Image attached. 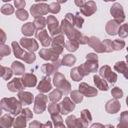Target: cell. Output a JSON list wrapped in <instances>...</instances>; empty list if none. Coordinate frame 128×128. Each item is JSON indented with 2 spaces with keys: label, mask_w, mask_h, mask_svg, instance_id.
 Returning <instances> with one entry per match:
<instances>
[{
  "label": "cell",
  "mask_w": 128,
  "mask_h": 128,
  "mask_svg": "<svg viewBox=\"0 0 128 128\" xmlns=\"http://www.w3.org/2000/svg\"><path fill=\"white\" fill-rule=\"evenodd\" d=\"M86 58V62L78 66V70L82 78L88 75L90 72H96L99 66L98 56L96 54L88 53Z\"/></svg>",
  "instance_id": "obj_1"
},
{
  "label": "cell",
  "mask_w": 128,
  "mask_h": 128,
  "mask_svg": "<svg viewBox=\"0 0 128 128\" xmlns=\"http://www.w3.org/2000/svg\"><path fill=\"white\" fill-rule=\"evenodd\" d=\"M22 104L14 97L4 98L0 100V106L2 110L16 116L20 112Z\"/></svg>",
  "instance_id": "obj_2"
},
{
  "label": "cell",
  "mask_w": 128,
  "mask_h": 128,
  "mask_svg": "<svg viewBox=\"0 0 128 128\" xmlns=\"http://www.w3.org/2000/svg\"><path fill=\"white\" fill-rule=\"evenodd\" d=\"M52 82L54 86L62 91V94L67 96L71 91L72 86L70 82L67 80L64 74L60 72L54 74Z\"/></svg>",
  "instance_id": "obj_3"
},
{
  "label": "cell",
  "mask_w": 128,
  "mask_h": 128,
  "mask_svg": "<svg viewBox=\"0 0 128 128\" xmlns=\"http://www.w3.org/2000/svg\"><path fill=\"white\" fill-rule=\"evenodd\" d=\"M48 102V98L46 95L42 93L38 94L35 98L33 108L34 112L36 114L43 113L46 110Z\"/></svg>",
  "instance_id": "obj_4"
},
{
  "label": "cell",
  "mask_w": 128,
  "mask_h": 128,
  "mask_svg": "<svg viewBox=\"0 0 128 128\" xmlns=\"http://www.w3.org/2000/svg\"><path fill=\"white\" fill-rule=\"evenodd\" d=\"M110 13L114 20L120 24L124 21L126 16L122 6L119 3L115 2L112 5L110 8Z\"/></svg>",
  "instance_id": "obj_5"
},
{
  "label": "cell",
  "mask_w": 128,
  "mask_h": 128,
  "mask_svg": "<svg viewBox=\"0 0 128 128\" xmlns=\"http://www.w3.org/2000/svg\"><path fill=\"white\" fill-rule=\"evenodd\" d=\"M99 74L101 77L106 79L112 85H114L118 79L117 74L112 70L110 66L108 65L102 66L99 70Z\"/></svg>",
  "instance_id": "obj_6"
},
{
  "label": "cell",
  "mask_w": 128,
  "mask_h": 128,
  "mask_svg": "<svg viewBox=\"0 0 128 128\" xmlns=\"http://www.w3.org/2000/svg\"><path fill=\"white\" fill-rule=\"evenodd\" d=\"M46 24L51 36H54L61 33L59 22L55 16L53 15H49L46 18Z\"/></svg>",
  "instance_id": "obj_7"
},
{
  "label": "cell",
  "mask_w": 128,
  "mask_h": 128,
  "mask_svg": "<svg viewBox=\"0 0 128 128\" xmlns=\"http://www.w3.org/2000/svg\"><path fill=\"white\" fill-rule=\"evenodd\" d=\"M61 34H65L69 40H74V37L77 29L64 18L61 22L60 24Z\"/></svg>",
  "instance_id": "obj_8"
},
{
  "label": "cell",
  "mask_w": 128,
  "mask_h": 128,
  "mask_svg": "<svg viewBox=\"0 0 128 128\" xmlns=\"http://www.w3.org/2000/svg\"><path fill=\"white\" fill-rule=\"evenodd\" d=\"M30 13L34 18L42 16L47 14L48 10V4L46 3H38L31 6L30 9Z\"/></svg>",
  "instance_id": "obj_9"
},
{
  "label": "cell",
  "mask_w": 128,
  "mask_h": 128,
  "mask_svg": "<svg viewBox=\"0 0 128 128\" xmlns=\"http://www.w3.org/2000/svg\"><path fill=\"white\" fill-rule=\"evenodd\" d=\"M61 60L58 59L52 63H46L43 64L40 67V70L42 73L46 76H50L58 72V68L61 66Z\"/></svg>",
  "instance_id": "obj_10"
},
{
  "label": "cell",
  "mask_w": 128,
  "mask_h": 128,
  "mask_svg": "<svg viewBox=\"0 0 128 128\" xmlns=\"http://www.w3.org/2000/svg\"><path fill=\"white\" fill-rule=\"evenodd\" d=\"M60 112L63 115H66L72 112L75 108V104L70 100L69 97L66 96L58 104Z\"/></svg>",
  "instance_id": "obj_11"
},
{
  "label": "cell",
  "mask_w": 128,
  "mask_h": 128,
  "mask_svg": "<svg viewBox=\"0 0 128 128\" xmlns=\"http://www.w3.org/2000/svg\"><path fill=\"white\" fill-rule=\"evenodd\" d=\"M51 46L52 48L59 54H62L65 46L64 36L60 34L53 38L52 40Z\"/></svg>",
  "instance_id": "obj_12"
},
{
  "label": "cell",
  "mask_w": 128,
  "mask_h": 128,
  "mask_svg": "<svg viewBox=\"0 0 128 128\" xmlns=\"http://www.w3.org/2000/svg\"><path fill=\"white\" fill-rule=\"evenodd\" d=\"M20 44L23 48L32 52L36 51L39 48L38 44L34 38H22L20 40Z\"/></svg>",
  "instance_id": "obj_13"
},
{
  "label": "cell",
  "mask_w": 128,
  "mask_h": 128,
  "mask_svg": "<svg viewBox=\"0 0 128 128\" xmlns=\"http://www.w3.org/2000/svg\"><path fill=\"white\" fill-rule=\"evenodd\" d=\"M78 91L83 96L87 98L96 96L98 94L96 88L89 86L84 82L80 83L78 86Z\"/></svg>",
  "instance_id": "obj_14"
},
{
  "label": "cell",
  "mask_w": 128,
  "mask_h": 128,
  "mask_svg": "<svg viewBox=\"0 0 128 128\" xmlns=\"http://www.w3.org/2000/svg\"><path fill=\"white\" fill-rule=\"evenodd\" d=\"M40 58L45 60L55 62L58 59L59 54L52 48H42L38 52Z\"/></svg>",
  "instance_id": "obj_15"
},
{
  "label": "cell",
  "mask_w": 128,
  "mask_h": 128,
  "mask_svg": "<svg viewBox=\"0 0 128 128\" xmlns=\"http://www.w3.org/2000/svg\"><path fill=\"white\" fill-rule=\"evenodd\" d=\"M80 12L86 16H90L97 10V6L95 2L88 0L82 7L80 8Z\"/></svg>",
  "instance_id": "obj_16"
},
{
  "label": "cell",
  "mask_w": 128,
  "mask_h": 128,
  "mask_svg": "<svg viewBox=\"0 0 128 128\" xmlns=\"http://www.w3.org/2000/svg\"><path fill=\"white\" fill-rule=\"evenodd\" d=\"M87 44L97 53L105 52L104 48L100 40L95 36L88 38Z\"/></svg>",
  "instance_id": "obj_17"
},
{
  "label": "cell",
  "mask_w": 128,
  "mask_h": 128,
  "mask_svg": "<svg viewBox=\"0 0 128 128\" xmlns=\"http://www.w3.org/2000/svg\"><path fill=\"white\" fill-rule=\"evenodd\" d=\"M14 54L16 58L20 59L25 62L29 52H26L25 50L21 48L17 42L14 41L11 44Z\"/></svg>",
  "instance_id": "obj_18"
},
{
  "label": "cell",
  "mask_w": 128,
  "mask_h": 128,
  "mask_svg": "<svg viewBox=\"0 0 128 128\" xmlns=\"http://www.w3.org/2000/svg\"><path fill=\"white\" fill-rule=\"evenodd\" d=\"M35 38L40 41L42 46L44 47H48L52 41V38L48 34L46 29L36 31Z\"/></svg>",
  "instance_id": "obj_19"
},
{
  "label": "cell",
  "mask_w": 128,
  "mask_h": 128,
  "mask_svg": "<svg viewBox=\"0 0 128 128\" xmlns=\"http://www.w3.org/2000/svg\"><path fill=\"white\" fill-rule=\"evenodd\" d=\"M6 86L10 92H13L23 90L26 88L20 78H14L7 84Z\"/></svg>",
  "instance_id": "obj_20"
},
{
  "label": "cell",
  "mask_w": 128,
  "mask_h": 128,
  "mask_svg": "<svg viewBox=\"0 0 128 128\" xmlns=\"http://www.w3.org/2000/svg\"><path fill=\"white\" fill-rule=\"evenodd\" d=\"M17 96L22 106L30 105L34 100V94L29 92L19 91L17 94Z\"/></svg>",
  "instance_id": "obj_21"
},
{
  "label": "cell",
  "mask_w": 128,
  "mask_h": 128,
  "mask_svg": "<svg viewBox=\"0 0 128 128\" xmlns=\"http://www.w3.org/2000/svg\"><path fill=\"white\" fill-rule=\"evenodd\" d=\"M52 88L51 84V78L49 76H46L38 83L36 89L40 93H46Z\"/></svg>",
  "instance_id": "obj_22"
},
{
  "label": "cell",
  "mask_w": 128,
  "mask_h": 128,
  "mask_svg": "<svg viewBox=\"0 0 128 128\" xmlns=\"http://www.w3.org/2000/svg\"><path fill=\"white\" fill-rule=\"evenodd\" d=\"M121 105L117 99L113 98L106 102L105 105V110L106 112L110 114L118 113L120 110Z\"/></svg>",
  "instance_id": "obj_23"
},
{
  "label": "cell",
  "mask_w": 128,
  "mask_h": 128,
  "mask_svg": "<svg viewBox=\"0 0 128 128\" xmlns=\"http://www.w3.org/2000/svg\"><path fill=\"white\" fill-rule=\"evenodd\" d=\"M22 82L25 87H34L38 82L36 76L32 73H25L21 78Z\"/></svg>",
  "instance_id": "obj_24"
},
{
  "label": "cell",
  "mask_w": 128,
  "mask_h": 128,
  "mask_svg": "<svg viewBox=\"0 0 128 128\" xmlns=\"http://www.w3.org/2000/svg\"><path fill=\"white\" fill-rule=\"evenodd\" d=\"M120 24L114 20L108 21L106 25V32L110 36H116L118 33V30Z\"/></svg>",
  "instance_id": "obj_25"
},
{
  "label": "cell",
  "mask_w": 128,
  "mask_h": 128,
  "mask_svg": "<svg viewBox=\"0 0 128 128\" xmlns=\"http://www.w3.org/2000/svg\"><path fill=\"white\" fill-rule=\"evenodd\" d=\"M94 82L95 86L100 90L107 91L109 89V86L106 81L100 77L98 74H94L93 76Z\"/></svg>",
  "instance_id": "obj_26"
},
{
  "label": "cell",
  "mask_w": 128,
  "mask_h": 128,
  "mask_svg": "<svg viewBox=\"0 0 128 128\" xmlns=\"http://www.w3.org/2000/svg\"><path fill=\"white\" fill-rule=\"evenodd\" d=\"M36 28L32 22H28L24 24L21 28V32L22 34L26 36H31L34 34Z\"/></svg>",
  "instance_id": "obj_27"
},
{
  "label": "cell",
  "mask_w": 128,
  "mask_h": 128,
  "mask_svg": "<svg viewBox=\"0 0 128 128\" xmlns=\"http://www.w3.org/2000/svg\"><path fill=\"white\" fill-rule=\"evenodd\" d=\"M10 68L15 76L22 75L25 72L24 65L22 62L18 60L13 62L10 66Z\"/></svg>",
  "instance_id": "obj_28"
},
{
  "label": "cell",
  "mask_w": 128,
  "mask_h": 128,
  "mask_svg": "<svg viewBox=\"0 0 128 128\" xmlns=\"http://www.w3.org/2000/svg\"><path fill=\"white\" fill-rule=\"evenodd\" d=\"M14 118L10 114H6L0 118V125L2 128H11L14 120Z\"/></svg>",
  "instance_id": "obj_29"
},
{
  "label": "cell",
  "mask_w": 128,
  "mask_h": 128,
  "mask_svg": "<svg viewBox=\"0 0 128 128\" xmlns=\"http://www.w3.org/2000/svg\"><path fill=\"white\" fill-rule=\"evenodd\" d=\"M114 69L116 72L124 75L126 79H128V66L124 61H119L116 62L114 66Z\"/></svg>",
  "instance_id": "obj_30"
},
{
  "label": "cell",
  "mask_w": 128,
  "mask_h": 128,
  "mask_svg": "<svg viewBox=\"0 0 128 128\" xmlns=\"http://www.w3.org/2000/svg\"><path fill=\"white\" fill-rule=\"evenodd\" d=\"M76 61V57L72 54H68L63 56L61 60L62 65L67 66H73Z\"/></svg>",
  "instance_id": "obj_31"
},
{
  "label": "cell",
  "mask_w": 128,
  "mask_h": 128,
  "mask_svg": "<svg viewBox=\"0 0 128 128\" xmlns=\"http://www.w3.org/2000/svg\"><path fill=\"white\" fill-rule=\"evenodd\" d=\"M46 20L45 17L42 16L35 18L33 21V24L36 28V31L43 30L46 27Z\"/></svg>",
  "instance_id": "obj_32"
},
{
  "label": "cell",
  "mask_w": 128,
  "mask_h": 128,
  "mask_svg": "<svg viewBox=\"0 0 128 128\" xmlns=\"http://www.w3.org/2000/svg\"><path fill=\"white\" fill-rule=\"evenodd\" d=\"M12 70L8 67L0 66V77L6 81L9 80L13 75Z\"/></svg>",
  "instance_id": "obj_33"
},
{
  "label": "cell",
  "mask_w": 128,
  "mask_h": 128,
  "mask_svg": "<svg viewBox=\"0 0 128 128\" xmlns=\"http://www.w3.org/2000/svg\"><path fill=\"white\" fill-rule=\"evenodd\" d=\"M62 94V92L60 90L56 88L48 94V98L51 102H57L61 100Z\"/></svg>",
  "instance_id": "obj_34"
},
{
  "label": "cell",
  "mask_w": 128,
  "mask_h": 128,
  "mask_svg": "<svg viewBox=\"0 0 128 128\" xmlns=\"http://www.w3.org/2000/svg\"><path fill=\"white\" fill-rule=\"evenodd\" d=\"M54 128H66L64 124V120L62 116L58 114H55L50 115Z\"/></svg>",
  "instance_id": "obj_35"
},
{
  "label": "cell",
  "mask_w": 128,
  "mask_h": 128,
  "mask_svg": "<svg viewBox=\"0 0 128 128\" xmlns=\"http://www.w3.org/2000/svg\"><path fill=\"white\" fill-rule=\"evenodd\" d=\"M128 112L127 110L122 112L120 114L119 118L120 123L117 126L118 128H128Z\"/></svg>",
  "instance_id": "obj_36"
},
{
  "label": "cell",
  "mask_w": 128,
  "mask_h": 128,
  "mask_svg": "<svg viewBox=\"0 0 128 128\" xmlns=\"http://www.w3.org/2000/svg\"><path fill=\"white\" fill-rule=\"evenodd\" d=\"M70 96L72 101L76 104H80L83 100V95L78 90H73L70 92Z\"/></svg>",
  "instance_id": "obj_37"
},
{
  "label": "cell",
  "mask_w": 128,
  "mask_h": 128,
  "mask_svg": "<svg viewBox=\"0 0 128 128\" xmlns=\"http://www.w3.org/2000/svg\"><path fill=\"white\" fill-rule=\"evenodd\" d=\"M67 50L70 52H74L79 48V44L75 40H69L66 42L65 44Z\"/></svg>",
  "instance_id": "obj_38"
},
{
  "label": "cell",
  "mask_w": 128,
  "mask_h": 128,
  "mask_svg": "<svg viewBox=\"0 0 128 128\" xmlns=\"http://www.w3.org/2000/svg\"><path fill=\"white\" fill-rule=\"evenodd\" d=\"M74 40L78 42L79 44L82 45L87 44L88 40V38L77 30L76 31Z\"/></svg>",
  "instance_id": "obj_39"
},
{
  "label": "cell",
  "mask_w": 128,
  "mask_h": 128,
  "mask_svg": "<svg viewBox=\"0 0 128 128\" xmlns=\"http://www.w3.org/2000/svg\"><path fill=\"white\" fill-rule=\"evenodd\" d=\"M26 120L22 115H20L14 120L12 126L14 128H26Z\"/></svg>",
  "instance_id": "obj_40"
},
{
  "label": "cell",
  "mask_w": 128,
  "mask_h": 128,
  "mask_svg": "<svg viewBox=\"0 0 128 128\" xmlns=\"http://www.w3.org/2000/svg\"><path fill=\"white\" fill-rule=\"evenodd\" d=\"M80 118L86 124H89L92 122V116L89 110L84 109L80 112Z\"/></svg>",
  "instance_id": "obj_41"
},
{
  "label": "cell",
  "mask_w": 128,
  "mask_h": 128,
  "mask_svg": "<svg viewBox=\"0 0 128 128\" xmlns=\"http://www.w3.org/2000/svg\"><path fill=\"white\" fill-rule=\"evenodd\" d=\"M14 12V6L10 4H4L0 8V12L2 14L6 16L12 14Z\"/></svg>",
  "instance_id": "obj_42"
},
{
  "label": "cell",
  "mask_w": 128,
  "mask_h": 128,
  "mask_svg": "<svg viewBox=\"0 0 128 128\" xmlns=\"http://www.w3.org/2000/svg\"><path fill=\"white\" fill-rule=\"evenodd\" d=\"M16 17L22 21H24L28 18V13L27 10L24 9H18L15 12Z\"/></svg>",
  "instance_id": "obj_43"
},
{
  "label": "cell",
  "mask_w": 128,
  "mask_h": 128,
  "mask_svg": "<svg viewBox=\"0 0 128 128\" xmlns=\"http://www.w3.org/2000/svg\"><path fill=\"white\" fill-rule=\"evenodd\" d=\"M112 44L114 50H122L126 45V42L124 40L116 39L112 41Z\"/></svg>",
  "instance_id": "obj_44"
},
{
  "label": "cell",
  "mask_w": 128,
  "mask_h": 128,
  "mask_svg": "<svg viewBox=\"0 0 128 128\" xmlns=\"http://www.w3.org/2000/svg\"><path fill=\"white\" fill-rule=\"evenodd\" d=\"M70 78L74 82H78L82 80L83 78L80 75L78 70V66L74 67L71 69L70 72Z\"/></svg>",
  "instance_id": "obj_45"
},
{
  "label": "cell",
  "mask_w": 128,
  "mask_h": 128,
  "mask_svg": "<svg viewBox=\"0 0 128 128\" xmlns=\"http://www.w3.org/2000/svg\"><path fill=\"white\" fill-rule=\"evenodd\" d=\"M61 9L60 4L57 2H53L48 5V10L49 12L57 14H58Z\"/></svg>",
  "instance_id": "obj_46"
},
{
  "label": "cell",
  "mask_w": 128,
  "mask_h": 128,
  "mask_svg": "<svg viewBox=\"0 0 128 128\" xmlns=\"http://www.w3.org/2000/svg\"><path fill=\"white\" fill-rule=\"evenodd\" d=\"M48 110L50 115L58 114L60 112V108L58 104L54 102H50L48 106Z\"/></svg>",
  "instance_id": "obj_47"
},
{
  "label": "cell",
  "mask_w": 128,
  "mask_h": 128,
  "mask_svg": "<svg viewBox=\"0 0 128 128\" xmlns=\"http://www.w3.org/2000/svg\"><path fill=\"white\" fill-rule=\"evenodd\" d=\"M118 36L122 38H126L128 36V23L126 22L122 26H120L118 33Z\"/></svg>",
  "instance_id": "obj_48"
},
{
  "label": "cell",
  "mask_w": 128,
  "mask_h": 128,
  "mask_svg": "<svg viewBox=\"0 0 128 128\" xmlns=\"http://www.w3.org/2000/svg\"><path fill=\"white\" fill-rule=\"evenodd\" d=\"M10 54L11 49L8 46L4 44L0 45V56L1 60L2 58V57L8 56Z\"/></svg>",
  "instance_id": "obj_49"
},
{
  "label": "cell",
  "mask_w": 128,
  "mask_h": 128,
  "mask_svg": "<svg viewBox=\"0 0 128 128\" xmlns=\"http://www.w3.org/2000/svg\"><path fill=\"white\" fill-rule=\"evenodd\" d=\"M111 94L115 99H119L123 96L124 93L122 89L116 86L112 89Z\"/></svg>",
  "instance_id": "obj_50"
},
{
  "label": "cell",
  "mask_w": 128,
  "mask_h": 128,
  "mask_svg": "<svg viewBox=\"0 0 128 128\" xmlns=\"http://www.w3.org/2000/svg\"><path fill=\"white\" fill-rule=\"evenodd\" d=\"M102 43L104 48L105 52H111L114 51L111 40L104 39L102 42Z\"/></svg>",
  "instance_id": "obj_51"
},
{
  "label": "cell",
  "mask_w": 128,
  "mask_h": 128,
  "mask_svg": "<svg viewBox=\"0 0 128 128\" xmlns=\"http://www.w3.org/2000/svg\"><path fill=\"white\" fill-rule=\"evenodd\" d=\"M21 114L27 122L32 120L33 118V114L29 108H24L21 110Z\"/></svg>",
  "instance_id": "obj_52"
},
{
  "label": "cell",
  "mask_w": 128,
  "mask_h": 128,
  "mask_svg": "<svg viewBox=\"0 0 128 128\" xmlns=\"http://www.w3.org/2000/svg\"><path fill=\"white\" fill-rule=\"evenodd\" d=\"M76 118V116L74 114L68 116L65 120L67 127L69 128H75Z\"/></svg>",
  "instance_id": "obj_53"
},
{
  "label": "cell",
  "mask_w": 128,
  "mask_h": 128,
  "mask_svg": "<svg viewBox=\"0 0 128 128\" xmlns=\"http://www.w3.org/2000/svg\"><path fill=\"white\" fill-rule=\"evenodd\" d=\"M84 22V20L79 15L78 12H76V15L74 16V24L76 27L78 28H82V24Z\"/></svg>",
  "instance_id": "obj_54"
},
{
  "label": "cell",
  "mask_w": 128,
  "mask_h": 128,
  "mask_svg": "<svg viewBox=\"0 0 128 128\" xmlns=\"http://www.w3.org/2000/svg\"><path fill=\"white\" fill-rule=\"evenodd\" d=\"M14 6L18 10V9H23L24 8V7L26 6V5L25 0H14Z\"/></svg>",
  "instance_id": "obj_55"
},
{
  "label": "cell",
  "mask_w": 128,
  "mask_h": 128,
  "mask_svg": "<svg viewBox=\"0 0 128 128\" xmlns=\"http://www.w3.org/2000/svg\"><path fill=\"white\" fill-rule=\"evenodd\" d=\"M74 14L72 13H67L64 16V19L66 20L67 21H68L70 24H71L74 26Z\"/></svg>",
  "instance_id": "obj_56"
},
{
  "label": "cell",
  "mask_w": 128,
  "mask_h": 128,
  "mask_svg": "<svg viewBox=\"0 0 128 128\" xmlns=\"http://www.w3.org/2000/svg\"><path fill=\"white\" fill-rule=\"evenodd\" d=\"M43 124L38 120H34L29 124L30 128H42Z\"/></svg>",
  "instance_id": "obj_57"
},
{
  "label": "cell",
  "mask_w": 128,
  "mask_h": 128,
  "mask_svg": "<svg viewBox=\"0 0 128 128\" xmlns=\"http://www.w3.org/2000/svg\"><path fill=\"white\" fill-rule=\"evenodd\" d=\"M6 33L4 32L3 30L0 28V45L4 44V43L6 42Z\"/></svg>",
  "instance_id": "obj_58"
},
{
  "label": "cell",
  "mask_w": 128,
  "mask_h": 128,
  "mask_svg": "<svg viewBox=\"0 0 128 128\" xmlns=\"http://www.w3.org/2000/svg\"><path fill=\"white\" fill-rule=\"evenodd\" d=\"M86 0H74V4L80 8L86 2Z\"/></svg>",
  "instance_id": "obj_59"
},
{
  "label": "cell",
  "mask_w": 128,
  "mask_h": 128,
  "mask_svg": "<svg viewBox=\"0 0 128 128\" xmlns=\"http://www.w3.org/2000/svg\"><path fill=\"white\" fill-rule=\"evenodd\" d=\"M104 126L100 123H94L90 128H104Z\"/></svg>",
  "instance_id": "obj_60"
},
{
  "label": "cell",
  "mask_w": 128,
  "mask_h": 128,
  "mask_svg": "<svg viewBox=\"0 0 128 128\" xmlns=\"http://www.w3.org/2000/svg\"><path fill=\"white\" fill-rule=\"evenodd\" d=\"M52 128V124L50 121H48L46 124H43L42 128Z\"/></svg>",
  "instance_id": "obj_61"
}]
</instances>
